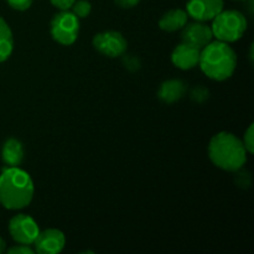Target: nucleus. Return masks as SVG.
I'll use <instances>...</instances> for the list:
<instances>
[{"label":"nucleus","mask_w":254,"mask_h":254,"mask_svg":"<svg viewBox=\"0 0 254 254\" xmlns=\"http://www.w3.org/2000/svg\"><path fill=\"white\" fill-rule=\"evenodd\" d=\"M34 183L19 166H5L0 174V205L7 210L27 207L34 198Z\"/></svg>","instance_id":"f257e3e1"},{"label":"nucleus","mask_w":254,"mask_h":254,"mask_svg":"<svg viewBox=\"0 0 254 254\" xmlns=\"http://www.w3.org/2000/svg\"><path fill=\"white\" fill-rule=\"evenodd\" d=\"M247 154L243 141L228 131L216 134L208 144V156L213 165L231 173L243 168L247 163Z\"/></svg>","instance_id":"f03ea898"},{"label":"nucleus","mask_w":254,"mask_h":254,"mask_svg":"<svg viewBox=\"0 0 254 254\" xmlns=\"http://www.w3.org/2000/svg\"><path fill=\"white\" fill-rule=\"evenodd\" d=\"M201 71L213 81H226L237 67V55L227 42L211 41L200 52Z\"/></svg>","instance_id":"7ed1b4c3"},{"label":"nucleus","mask_w":254,"mask_h":254,"mask_svg":"<svg viewBox=\"0 0 254 254\" xmlns=\"http://www.w3.org/2000/svg\"><path fill=\"white\" fill-rule=\"evenodd\" d=\"M212 20L213 37L227 44L238 41L247 30V19L238 10H222Z\"/></svg>","instance_id":"20e7f679"},{"label":"nucleus","mask_w":254,"mask_h":254,"mask_svg":"<svg viewBox=\"0 0 254 254\" xmlns=\"http://www.w3.org/2000/svg\"><path fill=\"white\" fill-rule=\"evenodd\" d=\"M79 19L68 10H61L51 20V36L59 44L68 46L78 37Z\"/></svg>","instance_id":"39448f33"},{"label":"nucleus","mask_w":254,"mask_h":254,"mask_svg":"<svg viewBox=\"0 0 254 254\" xmlns=\"http://www.w3.org/2000/svg\"><path fill=\"white\" fill-rule=\"evenodd\" d=\"M9 232L16 243L31 246L39 235L40 228L31 216L19 213L10 220Z\"/></svg>","instance_id":"423d86ee"},{"label":"nucleus","mask_w":254,"mask_h":254,"mask_svg":"<svg viewBox=\"0 0 254 254\" xmlns=\"http://www.w3.org/2000/svg\"><path fill=\"white\" fill-rule=\"evenodd\" d=\"M93 46L104 56L114 59L126 54L128 42L119 31L108 30V31L99 32L93 37Z\"/></svg>","instance_id":"0eeeda50"},{"label":"nucleus","mask_w":254,"mask_h":254,"mask_svg":"<svg viewBox=\"0 0 254 254\" xmlns=\"http://www.w3.org/2000/svg\"><path fill=\"white\" fill-rule=\"evenodd\" d=\"M34 251L39 254H57L62 252L66 245V237L56 228L40 231L34 241Z\"/></svg>","instance_id":"6e6552de"},{"label":"nucleus","mask_w":254,"mask_h":254,"mask_svg":"<svg viewBox=\"0 0 254 254\" xmlns=\"http://www.w3.org/2000/svg\"><path fill=\"white\" fill-rule=\"evenodd\" d=\"M223 0H189L186 12L196 21L205 22L212 20L223 10Z\"/></svg>","instance_id":"1a4fd4ad"},{"label":"nucleus","mask_w":254,"mask_h":254,"mask_svg":"<svg viewBox=\"0 0 254 254\" xmlns=\"http://www.w3.org/2000/svg\"><path fill=\"white\" fill-rule=\"evenodd\" d=\"M183 32H181V40L183 42H186L189 45L197 47V49L202 50L206 45L210 44L213 39L212 30L211 26L203 24L201 21L192 22V24L185 25L183 27Z\"/></svg>","instance_id":"9d476101"},{"label":"nucleus","mask_w":254,"mask_h":254,"mask_svg":"<svg viewBox=\"0 0 254 254\" xmlns=\"http://www.w3.org/2000/svg\"><path fill=\"white\" fill-rule=\"evenodd\" d=\"M200 52L201 50L197 47L186 44V42H181L174 49L173 54H171V62L178 68L188 71L198 64Z\"/></svg>","instance_id":"9b49d317"},{"label":"nucleus","mask_w":254,"mask_h":254,"mask_svg":"<svg viewBox=\"0 0 254 254\" xmlns=\"http://www.w3.org/2000/svg\"><path fill=\"white\" fill-rule=\"evenodd\" d=\"M186 93V83L181 79H168L163 82L159 88L158 96L164 103H175Z\"/></svg>","instance_id":"f8f14e48"},{"label":"nucleus","mask_w":254,"mask_h":254,"mask_svg":"<svg viewBox=\"0 0 254 254\" xmlns=\"http://www.w3.org/2000/svg\"><path fill=\"white\" fill-rule=\"evenodd\" d=\"M24 146L17 139L9 138L2 144L1 159L6 166H19L24 160Z\"/></svg>","instance_id":"ddd939ff"},{"label":"nucleus","mask_w":254,"mask_h":254,"mask_svg":"<svg viewBox=\"0 0 254 254\" xmlns=\"http://www.w3.org/2000/svg\"><path fill=\"white\" fill-rule=\"evenodd\" d=\"M188 12L183 9H171L161 16L159 26L161 30L168 32H174L181 30L188 24Z\"/></svg>","instance_id":"4468645a"},{"label":"nucleus","mask_w":254,"mask_h":254,"mask_svg":"<svg viewBox=\"0 0 254 254\" xmlns=\"http://www.w3.org/2000/svg\"><path fill=\"white\" fill-rule=\"evenodd\" d=\"M14 50V37L9 24L0 16V64L6 61Z\"/></svg>","instance_id":"2eb2a0df"},{"label":"nucleus","mask_w":254,"mask_h":254,"mask_svg":"<svg viewBox=\"0 0 254 254\" xmlns=\"http://www.w3.org/2000/svg\"><path fill=\"white\" fill-rule=\"evenodd\" d=\"M72 12L76 15L78 19H84V17L88 16L91 14L92 5L91 2L87 1V0H76L73 2V5L71 6Z\"/></svg>","instance_id":"dca6fc26"},{"label":"nucleus","mask_w":254,"mask_h":254,"mask_svg":"<svg viewBox=\"0 0 254 254\" xmlns=\"http://www.w3.org/2000/svg\"><path fill=\"white\" fill-rule=\"evenodd\" d=\"M243 144H245L246 150L250 154H253L254 151V126L251 124L248 129L245 133V138H243Z\"/></svg>","instance_id":"f3484780"},{"label":"nucleus","mask_w":254,"mask_h":254,"mask_svg":"<svg viewBox=\"0 0 254 254\" xmlns=\"http://www.w3.org/2000/svg\"><path fill=\"white\" fill-rule=\"evenodd\" d=\"M32 1L34 0H6L10 7H12L15 10H19V11H25V10L29 9L32 5Z\"/></svg>","instance_id":"a211bd4d"},{"label":"nucleus","mask_w":254,"mask_h":254,"mask_svg":"<svg viewBox=\"0 0 254 254\" xmlns=\"http://www.w3.org/2000/svg\"><path fill=\"white\" fill-rule=\"evenodd\" d=\"M7 253L9 254H34L35 251L30 247L29 245H19L14 246L10 250H7Z\"/></svg>","instance_id":"6ab92c4d"},{"label":"nucleus","mask_w":254,"mask_h":254,"mask_svg":"<svg viewBox=\"0 0 254 254\" xmlns=\"http://www.w3.org/2000/svg\"><path fill=\"white\" fill-rule=\"evenodd\" d=\"M124 64H126L127 68H129L130 71H136V69L140 67V62L136 57H134L133 55L128 57H124Z\"/></svg>","instance_id":"aec40b11"},{"label":"nucleus","mask_w":254,"mask_h":254,"mask_svg":"<svg viewBox=\"0 0 254 254\" xmlns=\"http://www.w3.org/2000/svg\"><path fill=\"white\" fill-rule=\"evenodd\" d=\"M50 1H51V4L54 5V6H56L57 9L69 10L76 0H50Z\"/></svg>","instance_id":"412c9836"},{"label":"nucleus","mask_w":254,"mask_h":254,"mask_svg":"<svg viewBox=\"0 0 254 254\" xmlns=\"http://www.w3.org/2000/svg\"><path fill=\"white\" fill-rule=\"evenodd\" d=\"M140 0H116V4L123 9H130V7L136 6Z\"/></svg>","instance_id":"4be33fe9"},{"label":"nucleus","mask_w":254,"mask_h":254,"mask_svg":"<svg viewBox=\"0 0 254 254\" xmlns=\"http://www.w3.org/2000/svg\"><path fill=\"white\" fill-rule=\"evenodd\" d=\"M207 96V91L203 88H197L192 92V98L196 101H203Z\"/></svg>","instance_id":"5701e85b"},{"label":"nucleus","mask_w":254,"mask_h":254,"mask_svg":"<svg viewBox=\"0 0 254 254\" xmlns=\"http://www.w3.org/2000/svg\"><path fill=\"white\" fill-rule=\"evenodd\" d=\"M5 248H6V243H5V241L0 237V254L5 252Z\"/></svg>","instance_id":"b1692460"},{"label":"nucleus","mask_w":254,"mask_h":254,"mask_svg":"<svg viewBox=\"0 0 254 254\" xmlns=\"http://www.w3.org/2000/svg\"><path fill=\"white\" fill-rule=\"evenodd\" d=\"M240 1H246V0H240Z\"/></svg>","instance_id":"393cba45"}]
</instances>
